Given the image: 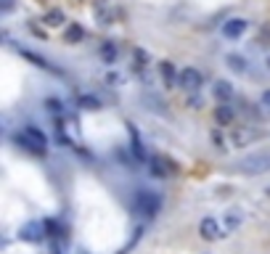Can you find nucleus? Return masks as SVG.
I'll use <instances>...</instances> for the list:
<instances>
[{"instance_id": "f257e3e1", "label": "nucleus", "mask_w": 270, "mask_h": 254, "mask_svg": "<svg viewBox=\"0 0 270 254\" xmlns=\"http://www.w3.org/2000/svg\"><path fill=\"white\" fill-rule=\"evenodd\" d=\"M19 143L24 149H29L32 154H45L48 151V138H45V133L40 130V127H35V124H27L24 130L19 133Z\"/></svg>"}, {"instance_id": "f03ea898", "label": "nucleus", "mask_w": 270, "mask_h": 254, "mask_svg": "<svg viewBox=\"0 0 270 254\" xmlns=\"http://www.w3.org/2000/svg\"><path fill=\"white\" fill-rule=\"evenodd\" d=\"M241 172L246 175H265L270 172V154H262V151H254L244 159H238V164H236Z\"/></svg>"}, {"instance_id": "7ed1b4c3", "label": "nucleus", "mask_w": 270, "mask_h": 254, "mask_svg": "<svg viewBox=\"0 0 270 254\" xmlns=\"http://www.w3.org/2000/svg\"><path fill=\"white\" fill-rule=\"evenodd\" d=\"M135 209L146 217H156L159 209H162V196L154 194V190H140L135 196Z\"/></svg>"}, {"instance_id": "20e7f679", "label": "nucleus", "mask_w": 270, "mask_h": 254, "mask_svg": "<svg viewBox=\"0 0 270 254\" xmlns=\"http://www.w3.org/2000/svg\"><path fill=\"white\" fill-rule=\"evenodd\" d=\"M151 172L159 175V178H167V175H175V172H178V164H175L172 159L156 154V156H151Z\"/></svg>"}, {"instance_id": "39448f33", "label": "nucleus", "mask_w": 270, "mask_h": 254, "mask_svg": "<svg viewBox=\"0 0 270 254\" xmlns=\"http://www.w3.org/2000/svg\"><path fill=\"white\" fill-rule=\"evenodd\" d=\"M178 85L185 88V90H199L201 88V72L194 69V67H188L178 74Z\"/></svg>"}, {"instance_id": "423d86ee", "label": "nucleus", "mask_w": 270, "mask_h": 254, "mask_svg": "<svg viewBox=\"0 0 270 254\" xmlns=\"http://www.w3.org/2000/svg\"><path fill=\"white\" fill-rule=\"evenodd\" d=\"M246 27H249L246 19H231V22L222 24V35H225L228 40H236V37H241L246 32Z\"/></svg>"}, {"instance_id": "0eeeda50", "label": "nucleus", "mask_w": 270, "mask_h": 254, "mask_svg": "<svg viewBox=\"0 0 270 254\" xmlns=\"http://www.w3.org/2000/svg\"><path fill=\"white\" fill-rule=\"evenodd\" d=\"M199 230H201V238H206V241H215V238L222 236L215 217H204V220H201V225H199Z\"/></svg>"}, {"instance_id": "6e6552de", "label": "nucleus", "mask_w": 270, "mask_h": 254, "mask_svg": "<svg viewBox=\"0 0 270 254\" xmlns=\"http://www.w3.org/2000/svg\"><path fill=\"white\" fill-rule=\"evenodd\" d=\"M212 93H215V98H217L220 103H228V101H233V88L225 82V79H217V82H215V88H212Z\"/></svg>"}, {"instance_id": "1a4fd4ad", "label": "nucleus", "mask_w": 270, "mask_h": 254, "mask_svg": "<svg viewBox=\"0 0 270 254\" xmlns=\"http://www.w3.org/2000/svg\"><path fill=\"white\" fill-rule=\"evenodd\" d=\"M43 230H45L43 222H29V225L22 228V238H24V241H40V238H43Z\"/></svg>"}, {"instance_id": "9d476101", "label": "nucleus", "mask_w": 270, "mask_h": 254, "mask_svg": "<svg viewBox=\"0 0 270 254\" xmlns=\"http://www.w3.org/2000/svg\"><path fill=\"white\" fill-rule=\"evenodd\" d=\"M82 37H85V29L82 27H79V24H69L67 29H64V40H67V43H82Z\"/></svg>"}, {"instance_id": "9b49d317", "label": "nucleus", "mask_w": 270, "mask_h": 254, "mask_svg": "<svg viewBox=\"0 0 270 254\" xmlns=\"http://www.w3.org/2000/svg\"><path fill=\"white\" fill-rule=\"evenodd\" d=\"M215 119L220 124H233V106H220L215 111Z\"/></svg>"}, {"instance_id": "f8f14e48", "label": "nucleus", "mask_w": 270, "mask_h": 254, "mask_svg": "<svg viewBox=\"0 0 270 254\" xmlns=\"http://www.w3.org/2000/svg\"><path fill=\"white\" fill-rule=\"evenodd\" d=\"M43 22H45L48 27H61L67 19H64V11H48V13L43 16Z\"/></svg>"}, {"instance_id": "ddd939ff", "label": "nucleus", "mask_w": 270, "mask_h": 254, "mask_svg": "<svg viewBox=\"0 0 270 254\" xmlns=\"http://www.w3.org/2000/svg\"><path fill=\"white\" fill-rule=\"evenodd\" d=\"M159 72H162V79H164L167 85L175 82V67H172L170 61H162V64H159Z\"/></svg>"}, {"instance_id": "4468645a", "label": "nucleus", "mask_w": 270, "mask_h": 254, "mask_svg": "<svg viewBox=\"0 0 270 254\" xmlns=\"http://www.w3.org/2000/svg\"><path fill=\"white\" fill-rule=\"evenodd\" d=\"M228 67H231L236 74H244V72H246V61H244L241 56H233V53H231V56H228Z\"/></svg>"}, {"instance_id": "2eb2a0df", "label": "nucleus", "mask_w": 270, "mask_h": 254, "mask_svg": "<svg viewBox=\"0 0 270 254\" xmlns=\"http://www.w3.org/2000/svg\"><path fill=\"white\" fill-rule=\"evenodd\" d=\"M22 56H24V58H29V61H35V67H43V69H51V72H53L51 64H48L45 58H40V56H35L32 51H22Z\"/></svg>"}, {"instance_id": "dca6fc26", "label": "nucleus", "mask_w": 270, "mask_h": 254, "mask_svg": "<svg viewBox=\"0 0 270 254\" xmlns=\"http://www.w3.org/2000/svg\"><path fill=\"white\" fill-rule=\"evenodd\" d=\"M231 138H233V146H244V143H246L252 135H249V133H244V130H238V127H233Z\"/></svg>"}, {"instance_id": "f3484780", "label": "nucleus", "mask_w": 270, "mask_h": 254, "mask_svg": "<svg viewBox=\"0 0 270 254\" xmlns=\"http://www.w3.org/2000/svg\"><path fill=\"white\" fill-rule=\"evenodd\" d=\"M101 56H103V61H106V64H111V61L117 58V48L111 45V43H106V45L101 48Z\"/></svg>"}, {"instance_id": "a211bd4d", "label": "nucleus", "mask_w": 270, "mask_h": 254, "mask_svg": "<svg viewBox=\"0 0 270 254\" xmlns=\"http://www.w3.org/2000/svg\"><path fill=\"white\" fill-rule=\"evenodd\" d=\"M79 106H82V109H90V111H95V109H101V103H98V101H95V98H90V95H88V98H85V95H82V98H79Z\"/></svg>"}, {"instance_id": "6ab92c4d", "label": "nucleus", "mask_w": 270, "mask_h": 254, "mask_svg": "<svg viewBox=\"0 0 270 254\" xmlns=\"http://www.w3.org/2000/svg\"><path fill=\"white\" fill-rule=\"evenodd\" d=\"M260 40H262V45H270V24L262 29V35H260Z\"/></svg>"}, {"instance_id": "aec40b11", "label": "nucleus", "mask_w": 270, "mask_h": 254, "mask_svg": "<svg viewBox=\"0 0 270 254\" xmlns=\"http://www.w3.org/2000/svg\"><path fill=\"white\" fill-rule=\"evenodd\" d=\"M238 222H241V217H238V215H228V225H231V228H236Z\"/></svg>"}, {"instance_id": "412c9836", "label": "nucleus", "mask_w": 270, "mask_h": 254, "mask_svg": "<svg viewBox=\"0 0 270 254\" xmlns=\"http://www.w3.org/2000/svg\"><path fill=\"white\" fill-rule=\"evenodd\" d=\"M48 109H51V111H58V109H61V103H58L56 98H51V101H48Z\"/></svg>"}, {"instance_id": "4be33fe9", "label": "nucleus", "mask_w": 270, "mask_h": 254, "mask_svg": "<svg viewBox=\"0 0 270 254\" xmlns=\"http://www.w3.org/2000/svg\"><path fill=\"white\" fill-rule=\"evenodd\" d=\"M262 101H265V106H270V90H265V95H262Z\"/></svg>"}, {"instance_id": "5701e85b", "label": "nucleus", "mask_w": 270, "mask_h": 254, "mask_svg": "<svg viewBox=\"0 0 270 254\" xmlns=\"http://www.w3.org/2000/svg\"><path fill=\"white\" fill-rule=\"evenodd\" d=\"M267 69H270V58H267Z\"/></svg>"}]
</instances>
